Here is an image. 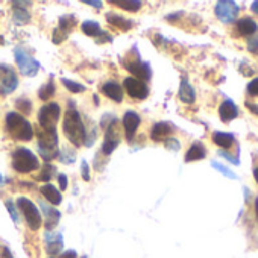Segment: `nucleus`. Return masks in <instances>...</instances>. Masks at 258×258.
Listing matches in <instances>:
<instances>
[{"instance_id":"obj_1","label":"nucleus","mask_w":258,"mask_h":258,"mask_svg":"<svg viewBox=\"0 0 258 258\" xmlns=\"http://www.w3.org/2000/svg\"><path fill=\"white\" fill-rule=\"evenodd\" d=\"M62 131L66 134V137L69 139V142L72 145H75L76 148L82 146L85 143V136H87V127L82 121L81 114L73 108V109H67L64 120H62Z\"/></svg>"},{"instance_id":"obj_2","label":"nucleus","mask_w":258,"mask_h":258,"mask_svg":"<svg viewBox=\"0 0 258 258\" xmlns=\"http://www.w3.org/2000/svg\"><path fill=\"white\" fill-rule=\"evenodd\" d=\"M5 124L13 139L20 142H31L34 139V127L20 112L11 111L5 117Z\"/></svg>"},{"instance_id":"obj_3","label":"nucleus","mask_w":258,"mask_h":258,"mask_svg":"<svg viewBox=\"0 0 258 258\" xmlns=\"http://www.w3.org/2000/svg\"><path fill=\"white\" fill-rule=\"evenodd\" d=\"M38 137V154L44 161H52L59 157V149H58V133L56 129H38L37 131Z\"/></svg>"},{"instance_id":"obj_4","label":"nucleus","mask_w":258,"mask_h":258,"mask_svg":"<svg viewBox=\"0 0 258 258\" xmlns=\"http://www.w3.org/2000/svg\"><path fill=\"white\" fill-rule=\"evenodd\" d=\"M13 167L19 173H31L40 167L38 157L26 148H17L13 152Z\"/></svg>"},{"instance_id":"obj_5","label":"nucleus","mask_w":258,"mask_h":258,"mask_svg":"<svg viewBox=\"0 0 258 258\" xmlns=\"http://www.w3.org/2000/svg\"><path fill=\"white\" fill-rule=\"evenodd\" d=\"M17 207L22 211V214L25 216V220H26L29 229L38 231L41 228V223H43V216H41L40 210L37 208V205L31 199L22 196L17 199Z\"/></svg>"},{"instance_id":"obj_6","label":"nucleus","mask_w":258,"mask_h":258,"mask_svg":"<svg viewBox=\"0 0 258 258\" xmlns=\"http://www.w3.org/2000/svg\"><path fill=\"white\" fill-rule=\"evenodd\" d=\"M123 66L127 72H131L134 76L133 78H137L143 82L149 81L152 78V69H151V64L149 62H143L140 59V56L137 55L136 58L133 56V52L129 50V53L123 58Z\"/></svg>"},{"instance_id":"obj_7","label":"nucleus","mask_w":258,"mask_h":258,"mask_svg":"<svg viewBox=\"0 0 258 258\" xmlns=\"http://www.w3.org/2000/svg\"><path fill=\"white\" fill-rule=\"evenodd\" d=\"M61 117V106L56 102H50L46 103L44 106H41L40 112H38V123L41 129H56V124L59 121Z\"/></svg>"},{"instance_id":"obj_8","label":"nucleus","mask_w":258,"mask_h":258,"mask_svg":"<svg viewBox=\"0 0 258 258\" xmlns=\"http://www.w3.org/2000/svg\"><path fill=\"white\" fill-rule=\"evenodd\" d=\"M120 126H118V120L112 117V120L109 121V124L105 126V139H103V145H102V154L103 155H111L117 146L120 145Z\"/></svg>"},{"instance_id":"obj_9","label":"nucleus","mask_w":258,"mask_h":258,"mask_svg":"<svg viewBox=\"0 0 258 258\" xmlns=\"http://www.w3.org/2000/svg\"><path fill=\"white\" fill-rule=\"evenodd\" d=\"M14 56H16V62L20 69V72L25 75V76H35L38 72H40V62L31 56L23 47H16L14 50Z\"/></svg>"},{"instance_id":"obj_10","label":"nucleus","mask_w":258,"mask_h":258,"mask_svg":"<svg viewBox=\"0 0 258 258\" xmlns=\"http://www.w3.org/2000/svg\"><path fill=\"white\" fill-rule=\"evenodd\" d=\"M19 87V76L8 64H0V90L4 94H11Z\"/></svg>"},{"instance_id":"obj_11","label":"nucleus","mask_w":258,"mask_h":258,"mask_svg":"<svg viewBox=\"0 0 258 258\" xmlns=\"http://www.w3.org/2000/svg\"><path fill=\"white\" fill-rule=\"evenodd\" d=\"M214 13L220 22L232 23L234 20H237L240 8L235 2H231V0H220V2H217L214 7Z\"/></svg>"},{"instance_id":"obj_12","label":"nucleus","mask_w":258,"mask_h":258,"mask_svg":"<svg viewBox=\"0 0 258 258\" xmlns=\"http://www.w3.org/2000/svg\"><path fill=\"white\" fill-rule=\"evenodd\" d=\"M123 85H124V90L126 93L131 96L133 99H139V100H145L148 96H149V87L146 82L137 79V78H133L129 76L123 81Z\"/></svg>"},{"instance_id":"obj_13","label":"nucleus","mask_w":258,"mask_h":258,"mask_svg":"<svg viewBox=\"0 0 258 258\" xmlns=\"http://www.w3.org/2000/svg\"><path fill=\"white\" fill-rule=\"evenodd\" d=\"M140 123H142V118H140V115L136 111H126L124 112V115H123V129H124L126 139L129 142L134 140Z\"/></svg>"},{"instance_id":"obj_14","label":"nucleus","mask_w":258,"mask_h":258,"mask_svg":"<svg viewBox=\"0 0 258 258\" xmlns=\"http://www.w3.org/2000/svg\"><path fill=\"white\" fill-rule=\"evenodd\" d=\"M44 241H46V250L50 256H56L62 252L64 240H62V235L59 232L47 231L44 235Z\"/></svg>"},{"instance_id":"obj_15","label":"nucleus","mask_w":258,"mask_h":258,"mask_svg":"<svg viewBox=\"0 0 258 258\" xmlns=\"http://www.w3.org/2000/svg\"><path fill=\"white\" fill-rule=\"evenodd\" d=\"M32 2H13V22L16 25H26L31 22V13L26 7H31Z\"/></svg>"},{"instance_id":"obj_16","label":"nucleus","mask_w":258,"mask_h":258,"mask_svg":"<svg viewBox=\"0 0 258 258\" xmlns=\"http://www.w3.org/2000/svg\"><path fill=\"white\" fill-rule=\"evenodd\" d=\"M175 131L173 126L167 121H160V123H155L152 131H151V139L154 142H164L166 139L170 137V134Z\"/></svg>"},{"instance_id":"obj_17","label":"nucleus","mask_w":258,"mask_h":258,"mask_svg":"<svg viewBox=\"0 0 258 258\" xmlns=\"http://www.w3.org/2000/svg\"><path fill=\"white\" fill-rule=\"evenodd\" d=\"M235 31L238 32V35L241 37H249L258 32V25L255 20H252L250 17H243L238 19L235 23Z\"/></svg>"},{"instance_id":"obj_18","label":"nucleus","mask_w":258,"mask_h":258,"mask_svg":"<svg viewBox=\"0 0 258 258\" xmlns=\"http://www.w3.org/2000/svg\"><path fill=\"white\" fill-rule=\"evenodd\" d=\"M102 93H103L106 97H109L111 100L117 102V103L123 102V88H121V85L117 84L115 81H108V82H105V84L102 85Z\"/></svg>"},{"instance_id":"obj_19","label":"nucleus","mask_w":258,"mask_h":258,"mask_svg":"<svg viewBox=\"0 0 258 258\" xmlns=\"http://www.w3.org/2000/svg\"><path fill=\"white\" fill-rule=\"evenodd\" d=\"M219 115H220V120L223 123H228V121L234 120L238 115V109H237V106H235V103L232 100L226 99L219 106Z\"/></svg>"},{"instance_id":"obj_20","label":"nucleus","mask_w":258,"mask_h":258,"mask_svg":"<svg viewBox=\"0 0 258 258\" xmlns=\"http://www.w3.org/2000/svg\"><path fill=\"white\" fill-rule=\"evenodd\" d=\"M106 22L112 26H115L117 29L126 32V31H131L134 28V22L133 20H129L126 17H121L118 14H114V13H106Z\"/></svg>"},{"instance_id":"obj_21","label":"nucleus","mask_w":258,"mask_h":258,"mask_svg":"<svg viewBox=\"0 0 258 258\" xmlns=\"http://www.w3.org/2000/svg\"><path fill=\"white\" fill-rule=\"evenodd\" d=\"M41 208H43V213L46 217V228H47V231H52L61 220V211H58L56 208L46 205V204H41Z\"/></svg>"},{"instance_id":"obj_22","label":"nucleus","mask_w":258,"mask_h":258,"mask_svg":"<svg viewBox=\"0 0 258 258\" xmlns=\"http://www.w3.org/2000/svg\"><path fill=\"white\" fill-rule=\"evenodd\" d=\"M40 193H41L52 205H59V204L62 202V195H61V191H59L55 185H52L50 182L41 185Z\"/></svg>"},{"instance_id":"obj_23","label":"nucleus","mask_w":258,"mask_h":258,"mask_svg":"<svg viewBox=\"0 0 258 258\" xmlns=\"http://www.w3.org/2000/svg\"><path fill=\"white\" fill-rule=\"evenodd\" d=\"M179 99L181 102L187 103V105H191L196 99V93H195V88L190 85V82L184 78L181 81V87H179Z\"/></svg>"},{"instance_id":"obj_24","label":"nucleus","mask_w":258,"mask_h":258,"mask_svg":"<svg viewBox=\"0 0 258 258\" xmlns=\"http://www.w3.org/2000/svg\"><path fill=\"white\" fill-rule=\"evenodd\" d=\"M205 155H207V151H205L204 145L199 143V142H196V143H193L191 148L187 151V154H185V161H187V163H190V161H199V160H204Z\"/></svg>"},{"instance_id":"obj_25","label":"nucleus","mask_w":258,"mask_h":258,"mask_svg":"<svg viewBox=\"0 0 258 258\" xmlns=\"http://www.w3.org/2000/svg\"><path fill=\"white\" fill-rule=\"evenodd\" d=\"M213 142L217 146L223 148V149H229V148H232L235 139H234L232 134H228V133H214L213 134Z\"/></svg>"},{"instance_id":"obj_26","label":"nucleus","mask_w":258,"mask_h":258,"mask_svg":"<svg viewBox=\"0 0 258 258\" xmlns=\"http://www.w3.org/2000/svg\"><path fill=\"white\" fill-rule=\"evenodd\" d=\"M111 4L115 7H120L124 11H131V13L140 11L143 7V4L140 2V0H111Z\"/></svg>"},{"instance_id":"obj_27","label":"nucleus","mask_w":258,"mask_h":258,"mask_svg":"<svg viewBox=\"0 0 258 258\" xmlns=\"http://www.w3.org/2000/svg\"><path fill=\"white\" fill-rule=\"evenodd\" d=\"M81 31L85 34V35H88V37H94V38H97L103 31L100 29V25L97 23V22H93V20H85L82 25H81Z\"/></svg>"},{"instance_id":"obj_28","label":"nucleus","mask_w":258,"mask_h":258,"mask_svg":"<svg viewBox=\"0 0 258 258\" xmlns=\"http://www.w3.org/2000/svg\"><path fill=\"white\" fill-rule=\"evenodd\" d=\"M76 23H78L76 17H75L73 14H67V16H62V17L59 19V26H58V29L69 35L70 31L76 26Z\"/></svg>"},{"instance_id":"obj_29","label":"nucleus","mask_w":258,"mask_h":258,"mask_svg":"<svg viewBox=\"0 0 258 258\" xmlns=\"http://www.w3.org/2000/svg\"><path fill=\"white\" fill-rule=\"evenodd\" d=\"M56 94V87H55V82L53 81H49L47 84H44L40 90H38V97L41 100H50L53 96Z\"/></svg>"},{"instance_id":"obj_30","label":"nucleus","mask_w":258,"mask_h":258,"mask_svg":"<svg viewBox=\"0 0 258 258\" xmlns=\"http://www.w3.org/2000/svg\"><path fill=\"white\" fill-rule=\"evenodd\" d=\"M56 175V167L55 166H52V164H44L43 167H41V170H40V173H38V176H37V181H41V182H50V179L53 178Z\"/></svg>"},{"instance_id":"obj_31","label":"nucleus","mask_w":258,"mask_h":258,"mask_svg":"<svg viewBox=\"0 0 258 258\" xmlns=\"http://www.w3.org/2000/svg\"><path fill=\"white\" fill-rule=\"evenodd\" d=\"M16 108L22 112V115H29L32 112V102L26 97H20L16 100Z\"/></svg>"},{"instance_id":"obj_32","label":"nucleus","mask_w":258,"mask_h":258,"mask_svg":"<svg viewBox=\"0 0 258 258\" xmlns=\"http://www.w3.org/2000/svg\"><path fill=\"white\" fill-rule=\"evenodd\" d=\"M62 84L66 85V88L70 93L78 94V93H84L85 91V87L82 84H79V82H75V81H70V79H62Z\"/></svg>"},{"instance_id":"obj_33","label":"nucleus","mask_w":258,"mask_h":258,"mask_svg":"<svg viewBox=\"0 0 258 258\" xmlns=\"http://www.w3.org/2000/svg\"><path fill=\"white\" fill-rule=\"evenodd\" d=\"M61 155L58 157L64 164H72V163H75V160H76V155L73 154V151H70V149H67V148H62V151L59 152Z\"/></svg>"},{"instance_id":"obj_34","label":"nucleus","mask_w":258,"mask_h":258,"mask_svg":"<svg viewBox=\"0 0 258 258\" xmlns=\"http://www.w3.org/2000/svg\"><path fill=\"white\" fill-rule=\"evenodd\" d=\"M5 207L8 208V211H10V216H11V219L16 222V223H19V220H20V217H19V213H17V207L14 205V202L13 201H7L5 202Z\"/></svg>"},{"instance_id":"obj_35","label":"nucleus","mask_w":258,"mask_h":258,"mask_svg":"<svg viewBox=\"0 0 258 258\" xmlns=\"http://www.w3.org/2000/svg\"><path fill=\"white\" fill-rule=\"evenodd\" d=\"M216 170H219L222 175H225V176H228V178H231V179H235V173L234 172H231L228 167H223L222 164H219V163H216V161H213V164H211Z\"/></svg>"},{"instance_id":"obj_36","label":"nucleus","mask_w":258,"mask_h":258,"mask_svg":"<svg viewBox=\"0 0 258 258\" xmlns=\"http://www.w3.org/2000/svg\"><path fill=\"white\" fill-rule=\"evenodd\" d=\"M66 38H67V34H64L62 31H59L58 28L53 31V35H52V41L55 43V44H61L62 41H66Z\"/></svg>"},{"instance_id":"obj_37","label":"nucleus","mask_w":258,"mask_h":258,"mask_svg":"<svg viewBox=\"0 0 258 258\" xmlns=\"http://www.w3.org/2000/svg\"><path fill=\"white\" fill-rule=\"evenodd\" d=\"M164 145H166V148H167V149H170V151H179V148H181L179 140L172 139V137L166 139V140H164Z\"/></svg>"},{"instance_id":"obj_38","label":"nucleus","mask_w":258,"mask_h":258,"mask_svg":"<svg viewBox=\"0 0 258 258\" xmlns=\"http://www.w3.org/2000/svg\"><path fill=\"white\" fill-rule=\"evenodd\" d=\"M247 94L249 96H258V78L252 79L247 84Z\"/></svg>"},{"instance_id":"obj_39","label":"nucleus","mask_w":258,"mask_h":258,"mask_svg":"<svg viewBox=\"0 0 258 258\" xmlns=\"http://www.w3.org/2000/svg\"><path fill=\"white\" fill-rule=\"evenodd\" d=\"M81 175L84 181H90V166L85 160H82L81 163Z\"/></svg>"},{"instance_id":"obj_40","label":"nucleus","mask_w":258,"mask_h":258,"mask_svg":"<svg viewBox=\"0 0 258 258\" xmlns=\"http://www.w3.org/2000/svg\"><path fill=\"white\" fill-rule=\"evenodd\" d=\"M109 41H112V37H111L106 31H103V32L97 37V44H105V43H109Z\"/></svg>"},{"instance_id":"obj_41","label":"nucleus","mask_w":258,"mask_h":258,"mask_svg":"<svg viewBox=\"0 0 258 258\" xmlns=\"http://www.w3.org/2000/svg\"><path fill=\"white\" fill-rule=\"evenodd\" d=\"M50 258H78V253H76V250H66L62 253H59L56 256H50Z\"/></svg>"},{"instance_id":"obj_42","label":"nucleus","mask_w":258,"mask_h":258,"mask_svg":"<svg viewBox=\"0 0 258 258\" xmlns=\"http://www.w3.org/2000/svg\"><path fill=\"white\" fill-rule=\"evenodd\" d=\"M0 258H14V255L11 253V250L7 246L0 247Z\"/></svg>"},{"instance_id":"obj_43","label":"nucleus","mask_w":258,"mask_h":258,"mask_svg":"<svg viewBox=\"0 0 258 258\" xmlns=\"http://www.w3.org/2000/svg\"><path fill=\"white\" fill-rule=\"evenodd\" d=\"M58 181H59V188L64 191V190H67V187H69V181H67V176L66 175H59L58 176Z\"/></svg>"},{"instance_id":"obj_44","label":"nucleus","mask_w":258,"mask_h":258,"mask_svg":"<svg viewBox=\"0 0 258 258\" xmlns=\"http://www.w3.org/2000/svg\"><path fill=\"white\" fill-rule=\"evenodd\" d=\"M84 4L85 5H90V7H94V8H99V10L103 7L102 2H94V0H84Z\"/></svg>"},{"instance_id":"obj_45","label":"nucleus","mask_w":258,"mask_h":258,"mask_svg":"<svg viewBox=\"0 0 258 258\" xmlns=\"http://www.w3.org/2000/svg\"><path fill=\"white\" fill-rule=\"evenodd\" d=\"M246 108H247V109H250L252 112H255V114L258 115V106H256V103H250V102H246Z\"/></svg>"},{"instance_id":"obj_46","label":"nucleus","mask_w":258,"mask_h":258,"mask_svg":"<svg viewBox=\"0 0 258 258\" xmlns=\"http://www.w3.org/2000/svg\"><path fill=\"white\" fill-rule=\"evenodd\" d=\"M250 8H252V11H253L255 14H258V0H256V2H253V4L250 5Z\"/></svg>"},{"instance_id":"obj_47","label":"nucleus","mask_w":258,"mask_h":258,"mask_svg":"<svg viewBox=\"0 0 258 258\" xmlns=\"http://www.w3.org/2000/svg\"><path fill=\"white\" fill-rule=\"evenodd\" d=\"M253 176H255V181H256V184H258V167L253 170Z\"/></svg>"},{"instance_id":"obj_48","label":"nucleus","mask_w":258,"mask_h":258,"mask_svg":"<svg viewBox=\"0 0 258 258\" xmlns=\"http://www.w3.org/2000/svg\"><path fill=\"white\" fill-rule=\"evenodd\" d=\"M5 184V179H4V176L2 175H0V187H2Z\"/></svg>"},{"instance_id":"obj_49","label":"nucleus","mask_w":258,"mask_h":258,"mask_svg":"<svg viewBox=\"0 0 258 258\" xmlns=\"http://www.w3.org/2000/svg\"><path fill=\"white\" fill-rule=\"evenodd\" d=\"M93 99H94V103H96V105H99V97H97L96 94L93 96Z\"/></svg>"},{"instance_id":"obj_50","label":"nucleus","mask_w":258,"mask_h":258,"mask_svg":"<svg viewBox=\"0 0 258 258\" xmlns=\"http://www.w3.org/2000/svg\"><path fill=\"white\" fill-rule=\"evenodd\" d=\"M256 219H258V198H256Z\"/></svg>"},{"instance_id":"obj_51","label":"nucleus","mask_w":258,"mask_h":258,"mask_svg":"<svg viewBox=\"0 0 258 258\" xmlns=\"http://www.w3.org/2000/svg\"><path fill=\"white\" fill-rule=\"evenodd\" d=\"M5 43V40H4V37H0V44H4Z\"/></svg>"},{"instance_id":"obj_52","label":"nucleus","mask_w":258,"mask_h":258,"mask_svg":"<svg viewBox=\"0 0 258 258\" xmlns=\"http://www.w3.org/2000/svg\"><path fill=\"white\" fill-rule=\"evenodd\" d=\"M82 258H87V256H82Z\"/></svg>"}]
</instances>
